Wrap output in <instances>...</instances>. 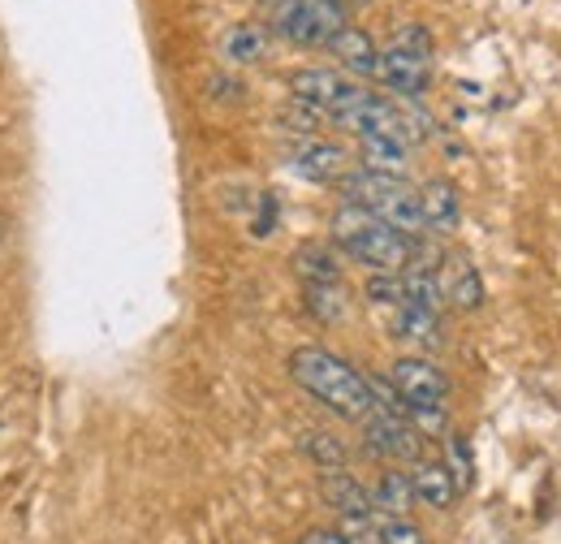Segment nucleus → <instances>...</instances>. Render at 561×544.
<instances>
[{"label": "nucleus", "mask_w": 561, "mask_h": 544, "mask_svg": "<svg viewBox=\"0 0 561 544\" xmlns=\"http://www.w3.org/2000/svg\"><path fill=\"white\" fill-rule=\"evenodd\" d=\"M389 385L407 407H445L449 398V376L427 359V354H407L389 367Z\"/></svg>", "instance_id": "0eeeda50"}, {"label": "nucleus", "mask_w": 561, "mask_h": 544, "mask_svg": "<svg viewBox=\"0 0 561 544\" xmlns=\"http://www.w3.org/2000/svg\"><path fill=\"white\" fill-rule=\"evenodd\" d=\"M367 492H371V506H376V514H380V519H407V514H411V506H415L411 476H407V472H398V467L380 472L376 488H367Z\"/></svg>", "instance_id": "4468645a"}, {"label": "nucleus", "mask_w": 561, "mask_h": 544, "mask_svg": "<svg viewBox=\"0 0 561 544\" xmlns=\"http://www.w3.org/2000/svg\"><path fill=\"white\" fill-rule=\"evenodd\" d=\"M346 4L337 0H280L277 18H273V31L289 44H302V48H329L342 31H346Z\"/></svg>", "instance_id": "39448f33"}, {"label": "nucleus", "mask_w": 561, "mask_h": 544, "mask_svg": "<svg viewBox=\"0 0 561 544\" xmlns=\"http://www.w3.org/2000/svg\"><path fill=\"white\" fill-rule=\"evenodd\" d=\"M294 269H298V276H302L307 285H342V264H337L333 247H324V242H307V247H298Z\"/></svg>", "instance_id": "dca6fc26"}, {"label": "nucleus", "mask_w": 561, "mask_h": 544, "mask_svg": "<svg viewBox=\"0 0 561 544\" xmlns=\"http://www.w3.org/2000/svg\"><path fill=\"white\" fill-rule=\"evenodd\" d=\"M376 78L398 91L402 100H415L427 91L432 82V35L420 22H407L398 31V39L389 48H380V66H376Z\"/></svg>", "instance_id": "20e7f679"}, {"label": "nucleus", "mask_w": 561, "mask_h": 544, "mask_svg": "<svg viewBox=\"0 0 561 544\" xmlns=\"http://www.w3.org/2000/svg\"><path fill=\"white\" fill-rule=\"evenodd\" d=\"M333 242L351 256L354 264L380 272V276H402L415 260V242L407 234H398L393 225H385L380 216L363 212L354 204H342L333 212Z\"/></svg>", "instance_id": "f03ea898"}, {"label": "nucleus", "mask_w": 561, "mask_h": 544, "mask_svg": "<svg viewBox=\"0 0 561 544\" xmlns=\"http://www.w3.org/2000/svg\"><path fill=\"white\" fill-rule=\"evenodd\" d=\"M420 204H423V225L436 229V234H449L462 216V200H458V186L445 182V178H432L427 186L420 191Z\"/></svg>", "instance_id": "ddd939ff"}, {"label": "nucleus", "mask_w": 561, "mask_h": 544, "mask_svg": "<svg viewBox=\"0 0 561 544\" xmlns=\"http://www.w3.org/2000/svg\"><path fill=\"white\" fill-rule=\"evenodd\" d=\"M329 53L342 61V69L351 73V78H376V66H380V48H376V39L367 35V31H358V26H346L333 44H329Z\"/></svg>", "instance_id": "f8f14e48"}, {"label": "nucleus", "mask_w": 561, "mask_h": 544, "mask_svg": "<svg viewBox=\"0 0 561 544\" xmlns=\"http://www.w3.org/2000/svg\"><path fill=\"white\" fill-rule=\"evenodd\" d=\"M225 57L229 61H238V66H251V61H260L264 53H268V31L264 26H255V22H238L229 35H225Z\"/></svg>", "instance_id": "a211bd4d"}, {"label": "nucleus", "mask_w": 561, "mask_h": 544, "mask_svg": "<svg viewBox=\"0 0 561 544\" xmlns=\"http://www.w3.org/2000/svg\"><path fill=\"white\" fill-rule=\"evenodd\" d=\"M440 463L449 467V476H454V484H458V492H467V488L476 484V458H471L467 437L445 432V458H440Z\"/></svg>", "instance_id": "6ab92c4d"}, {"label": "nucleus", "mask_w": 561, "mask_h": 544, "mask_svg": "<svg viewBox=\"0 0 561 544\" xmlns=\"http://www.w3.org/2000/svg\"><path fill=\"white\" fill-rule=\"evenodd\" d=\"M302 450H307L320 467H329V472H337V467H342V458H346V454H342V445H337L333 437H320V432H311V437L302 441Z\"/></svg>", "instance_id": "4be33fe9"}, {"label": "nucleus", "mask_w": 561, "mask_h": 544, "mask_svg": "<svg viewBox=\"0 0 561 544\" xmlns=\"http://www.w3.org/2000/svg\"><path fill=\"white\" fill-rule=\"evenodd\" d=\"M289 95L302 109L342 122L354 104L367 95V87L358 78H351L346 69H298V73H289Z\"/></svg>", "instance_id": "423d86ee"}, {"label": "nucleus", "mask_w": 561, "mask_h": 544, "mask_svg": "<svg viewBox=\"0 0 561 544\" xmlns=\"http://www.w3.org/2000/svg\"><path fill=\"white\" fill-rule=\"evenodd\" d=\"M294 173L307 178V182H320V186H337V182L351 173V165H346V151H342L337 143L311 138V143H302V147L294 151Z\"/></svg>", "instance_id": "1a4fd4ad"}, {"label": "nucleus", "mask_w": 561, "mask_h": 544, "mask_svg": "<svg viewBox=\"0 0 561 544\" xmlns=\"http://www.w3.org/2000/svg\"><path fill=\"white\" fill-rule=\"evenodd\" d=\"M342 200L371 216H380L385 225H393L398 234H407L411 242L420 238L423 229V204L420 191L407 182V178H389V173H371V169H351L342 182H337Z\"/></svg>", "instance_id": "7ed1b4c3"}, {"label": "nucleus", "mask_w": 561, "mask_h": 544, "mask_svg": "<svg viewBox=\"0 0 561 544\" xmlns=\"http://www.w3.org/2000/svg\"><path fill=\"white\" fill-rule=\"evenodd\" d=\"M289 376L298 389H307L316 403L342 415V419H354L363 423L371 410H376V398H371V381L346 363L342 354L324 350V345H298L289 354Z\"/></svg>", "instance_id": "f257e3e1"}, {"label": "nucleus", "mask_w": 561, "mask_h": 544, "mask_svg": "<svg viewBox=\"0 0 561 544\" xmlns=\"http://www.w3.org/2000/svg\"><path fill=\"white\" fill-rule=\"evenodd\" d=\"M0 238H4V225H0Z\"/></svg>", "instance_id": "b1692460"}, {"label": "nucleus", "mask_w": 561, "mask_h": 544, "mask_svg": "<svg viewBox=\"0 0 561 544\" xmlns=\"http://www.w3.org/2000/svg\"><path fill=\"white\" fill-rule=\"evenodd\" d=\"M376 544H427V536L411 519H380L376 523Z\"/></svg>", "instance_id": "412c9836"}, {"label": "nucleus", "mask_w": 561, "mask_h": 544, "mask_svg": "<svg viewBox=\"0 0 561 544\" xmlns=\"http://www.w3.org/2000/svg\"><path fill=\"white\" fill-rule=\"evenodd\" d=\"M407 151L402 143L393 138H358V169H371V173H389V178H402L407 173Z\"/></svg>", "instance_id": "f3484780"}, {"label": "nucleus", "mask_w": 561, "mask_h": 544, "mask_svg": "<svg viewBox=\"0 0 561 544\" xmlns=\"http://www.w3.org/2000/svg\"><path fill=\"white\" fill-rule=\"evenodd\" d=\"M385 316V325H389V333L398 341H411V345H423V350H432V345H440V316L436 311H423L415 303H398V307H389V311H380Z\"/></svg>", "instance_id": "9d476101"}, {"label": "nucleus", "mask_w": 561, "mask_h": 544, "mask_svg": "<svg viewBox=\"0 0 561 544\" xmlns=\"http://www.w3.org/2000/svg\"><path fill=\"white\" fill-rule=\"evenodd\" d=\"M363 437H367V450L380 454V458H393V463H415L420 458V432L402 419V415H385V410H371L363 419Z\"/></svg>", "instance_id": "6e6552de"}, {"label": "nucleus", "mask_w": 561, "mask_h": 544, "mask_svg": "<svg viewBox=\"0 0 561 544\" xmlns=\"http://www.w3.org/2000/svg\"><path fill=\"white\" fill-rule=\"evenodd\" d=\"M411 488H415V501H423L427 510H449L462 497L440 458H415L411 463Z\"/></svg>", "instance_id": "9b49d317"}, {"label": "nucleus", "mask_w": 561, "mask_h": 544, "mask_svg": "<svg viewBox=\"0 0 561 544\" xmlns=\"http://www.w3.org/2000/svg\"><path fill=\"white\" fill-rule=\"evenodd\" d=\"M440 290H445V303L458 307V311H476L484 303V281H480L471 260H449Z\"/></svg>", "instance_id": "2eb2a0df"}, {"label": "nucleus", "mask_w": 561, "mask_h": 544, "mask_svg": "<svg viewBox=\"0 0 561 544\" xmlns=\"http://www.w3.org/2000/svg\"><path fill=\"white\" fill-rule=\"evenodd\" d=\"M307 311L324 325H337L346 316V290L342 285H307Z\"/></svg>", "instance_id": "aec40b11"}, {"label": "nucleus", "mask_w": 561, "mask_h": 544, "mask_svg": "<svg viewBox=\"0 0 561 544\" xmlns=\"http://www.w3.org/2000/svg\"><path fill=\"white\" fill-rule=\"evenodd\" d=\"M298 544H354L346 532H337V528H311V532H302Z\"/></svg>", "instance_id": "5701e85b"}]
</instances>
